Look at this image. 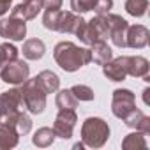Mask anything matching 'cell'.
Returning a JSON list of instances; mask_svg holds the SVG:
<instances>
[{"label": "cell", "instance_id": "6da1fadb", "mask_svg": "<svg viewBox=\"0 0 150 150\" xmlns=\"http://www.w3.org/2000/svg\"><path fill=\"white\" fill-rule=\"evenodd\" d=\"M53 58L60 65V69L67 72H74L83 65L90 64V48H80L71 41H62L53 50Z\"/></svg>", "mask_w": 150, "mask_h": 150}, {"label": "cell", "instance_id": "7a4b0ae2", "mask_svg": "<svg viewBox=\"0 0 150 150\" xmlns=\"http://www.w3.org/2000/svg\"><path fill=\"white\" fill-rule=\"evenodd\" d=\"M110 138V125L99 117H88L81 125V143L88 148H101Z\"/></svg>", "mask_w": 150, "mask_h": 150}, {"label": "cell", "instance_id": "3957f363", "mask_svg": "<svg viewBox=\"0 0 150 150\" xmlns=\"http://www.w3.org/2000/svg\"><path fill=\"white\" fill-rule=\"evenodd\" d=\"M20 90H21V97H23V106L32 115H41L46 108V94L37 87L35 80L28 78L27 81L21 83Z\"/></svg>", "mask_w": 150, "mask_h": 150}, {"label": "cell", "instance_id": "277c9868", "mask_svg": "<svg viewBox=\"0 0 150 150\" xmlns=\"http://www.w3.org/2000/svg\"><path fill=\"white\" fill-rule=\"evenodd\" d=\"M30 76V67L25 60L21 58H14V60H9L4 67H2V72H0V78L2 81L9 83V85H21L23 81H27Z\"/></svg>", "mask_w": 150, "mask_h": 150}, {"label": "cell", "instance_id": "5b68a950", "mask_svg": "<svg viewBox=\"0 0 150 150\" xmlns=\"http://www.w3.org/2000/svg\"><path fill=\"white\" fill-rule=\"evenodd\" d=\"M136 108V97L129 88H117L113 90V101H111V111L117 118H125L132 110Z\"/></svg>", "mask_w": 150, "mask_h": 150}, {"label": "cell", "instance_id": "8992f818", "mask_svg": "<svg viewBox=\"0 0 150 150\" xmlns=\"http://www.w3.org/2000/svg\"><path fill=\"white\" fill-rule=\"evenodd\" d=\"M76 122H78L76 110H58L51 129H53V132H55L57 138L69 139L72 136L74 127H76Z\"/></svg>", "mask_w": 150, "mask_h": 150}, {"label": "cell", "instance_id": "52a82bcc", "mask_svg": "<svg viewBox=\"0 0 150 150\" xmlns=\"http://www.w3.org/2000/svg\"><path fill=\"white\" fill-rule=\"evenodd\" d=\"M27 35V21L16 16L0 20V37L6 41H23Z\"/></svg>", "mask_w": 150, "mask_h": 150}, {"label": "cell", "instance_id": "ba28073f", "mask_svg": "<svg viewBox=\"0 0 150 150\" xmlns=\"http://www.w3.org/2000/svg\"><path fill=\"white\" fill-rule=\"evenodd\" d=\"M23 108V97L20 88H11L0 94V117H11Z\"/></svg>", "mask_w": 150, "mask_h": 150}, {"label": "cell", "instance_id": "9c48e42d", "mask_svg": "<svg viewBox=\"0 0 150 150\" xmlns=\"http://www.w3.org/2000/svg\"><path fill=\"white\" fill-rule=\"evenodd\" d=\"M150 39V32L146 27L143 25H129L127 27V34H125V48H134V50H141L148 44Z\"/></svg>", "mask_w": 150, "mask_h": 150}, {"label": "cell", "instance_id": "30bf717a", "mask_svg": "<svg viewBox=\"0 0 150 150\" xmlns=\"http://www.w3.org/2000/svg\"><path fill=\"white\" fill-rule=\"evenodd\" d=\"M83 21L85 20L80 14H76V13H72V11H62L58 25H57V32H60V34H74V35H76V32L80 30V27H81Z\"/></svg>", "mask_w": 150, "mask_h": 150}, {"label": "cell", "instance_id": "8fae6325", "mask_svg": "<svg viewBox=\"0 0 150 150\" xmlns=\"http://www.w3.org/2000/svg\"><path fill=\"white\" fill-rule=\"evenodd\" d=\"M103 72L110 81H124L127 78V71H125V57H117L111 58L103 65Z\"/></svg>", "mask_w": 150, "mask_h": 150}, {"label": "cell", "instance_id": "7c38bea8", "mask_svg": "<svg viewBox=\"0 0 150 150\" xmlns=\"http://www.w3.org/2000/svg\"><path fill=\"white\" fill-rule=\"evenodd\" d=\"M41 9H42L41 0H23L21 4H18L11 9V16H16V18L28 21V20H34L41 13Z\"/></svg>", "mask_w": 150, "mask_h": 150}, {"label": "cell", "instance_id": "4fadbf2b", "mask_svg": "<svg viewBox=\"0 0 150 150\" xmlns=\"http://www.w3.org/2000/svg\"><path fill=\"white\" fill-rule=\"evenodd\" d=\"M125 71L127 76H134V78H143L150 71V64L145 57H125Z\"/></svg>", "mask_w": 150, "mask_h": 150}, {"label": "cell", "instance_id": "5bb4252c", "mask_svg": "<svg viewBox=\"0 0 150 150\" xmlns=\"http://www.w3.org/2000/svg\"><path fill=\"white\" fill-rule=\"evenodd\" d=\"M124 120V124L127 125V127H131V129H134V131H141V132H145V134H148L150 132V117H146L141 110H138V108H134L125 118H122Z\"/></svg>", "mask_w": 150, "mask_h": 150}, {"label": "cell", "instance_id": "9a60e30c", "mask_svg": "<svg viewBox=\"0 0 150 150\" xmlns=\"http://www.w3.org/2000/svg\"><path fill=\"white\" fill-rule=\"evenodd\" d=\"M34 80H35L37 87H39L46 96H48V94L57 92V90H58V87H60V78L57 76L53 71H42V72H39V74H37Z\"/></svg>", "mask_w": 150, "mask_h": 150}, {"label": "cell", "instance_id": "2e32d148", "mask_svg": "<svg viewBox=\"0 0 150 150\" xmlns=\"http://www.w3.org/2000/svg\"><path fill=\"white\" fill-rule=\"evenodd\" d=\"M20 141V134L18 131L6 120V122H0V148L2 150H9L14 148Z\"/></svg>", "mask_w": 150, "mask_h": 150}, {"label": "cell", "instance_id": "e0dca14e", "mask_svg": "<svg viewBox=\"0 0 150 150\" xmlns=\"http://www.w3.org/2000/svg\"><path fill=\"white\" fill-rule=\"evenodd\" d=\"M90 58L94 64L104 65L106 62H110L113 58V51L106 41H96L94 44H90Z\"/></svg>", "mask_w": 150, "mask_h": 150}, {"label": "cell", "instance_id": "ac0fdd59", "mask_svg": "<svg viewBox=\"0 0 150 150\" xmlns=\"http://www.w3.org/2000/svg\"><path fill=\"white\" fill-rule=\"evenodd\" d=\"M21 53L27 60H41L46 53V44L37 37L28 39V41H25V44L21 48Z\"/></svg>", "mask_w": 150, "mask_h": 150}, {"label": "cell", "instance_id": "d6986e66", "mask_svg": "<svg viewBox=\"0 0 150 150\" xmlns=\"http://www.w3.org/2000/svg\"><path fill=\"white\" fill-rule=\"evenodd\" d=\"M16 131H18V134L20 136H25V134H28L30 132V129H32V118L23 111V110H20V111H16L14 115H11V117H7L6 118Z\"/></svg>", "mask_w": 150, "mask_h": 150}, {"label": "cell", "instance_id": "ffe728a7", "mask_svg": "<svg viewBox=\"0 0 150 150\" xmlns=\"http://www.w3.org/2000/svg\"><path fill=\"white\" fill-rule=\"evenodd\" d=\"M145 132L141 131H134L129 132L124 139H122V148L124 150H145L146 148V139H145Z\"/></svg>", "mask_w": 150, "mask_h": 150}, {"label": "cell", "instance_id": "44dd1931", "mask_svg": "<svg viewBox=\"0 0 150 150\" xmlns=\"http://www.w3.org/2000/svg\"><path fill=\"white\" fill-rule=\"evenodd\" d=\"M55 138L57 136H55V132H53L51 127H39L34 132V136H32V143L35 146H39V148H46V146H51L53 145Z\"/></svg>", "mask_w": 150, "mask_h": 150}, {"label": "cell", "instance_id": "7402d4cb", "mask_svg": "<svg viewBox=\"0 0 150 150\" xmlns=\"http://www.w3.org/2000/svg\"><path fill=\"white\" fill-rule=\"evenodd\" d=\"M57 97H55V103H57V108L58 110H76L78 108V99L72 96V92L69 88H64V90H57Z\"/></svg>", "mask_w": 150, "mask_h": 150}, {"label": "cell", "instance_id": "603a6c76", "mask_svg": "<svg viewBox=\"0 0 150 150\" xmlns=\"http://www.w3.org/2000/svg\"><path fill=\"white\" fill-rule=\"evenodd\" d=\"M125 11L134 18H141L148 11V0H125Z\"/></svg>", "mask_w": 150, "mask_h": 150}, {"label": "cell", "instance_id": "cb8c5ba5", "mask_svg": "<svg viewBox=\"0 0 150 150\" xmlns=\"http://www.w3.org/2000/svg\"><path fill=\"white\" fill-rule=\"evenodd\" d=\"M18 53H20V50H18L14 44H11L9 41L0 44V72H2V67H4L9 60L18 58Z\"/></svg>", "mask_w": 150, "mask_h": 150}, {"label": "cell", "instance_id": "d4e9b609", "mask_svg": "<svg viewBox=\"0 0 150 150\" xmlns=\"http://www.w3.org/2000/svg\"><path fill=\"white\" fill-rule=\"evenodd\" d=\"M60 14H62L60 9H46V11H44V16H42V25H44V28L57 32V25H58Z\"/></svg>", "mask_w": 150, "mask_h": 150}, {"label": "cell", "instance_id": "484cf974", "mask_svg": "<svg viewBox=\"0 0 150 150\" xmlns=\"http://www.w3.org/2000/svg\"><path fill=\"white\" fill-rule=\"evenodd\" d=\"M69 90L72 92V96L76 97L78 101H85V103H88V101H94V99H96L94 90H92L90 87H87V85H74V87H71Z\"/></svg>", "mask_w": 150, "mask_h": 150}, {"label": "cell", "instance_id": "4316f807", "mask_svg": "<svg viewBox=\"0 0 150 150\" xmlns=\"http://www.w3.org/2000/svg\"><path fill=\"white\" fill-rule=\"evenodd\" d=\"M127 27H129V23L120 25V27H117V28L111 30L110 39H111V42H113L117 48H125V34H127Z\"/></svg>", "mask_w": 150, "mask_h": 150}, {"label": "cell", "instance_id": "83f0119b", "mask_svg": "<svg viewBox=\"0 0 150 150\" xmlns=\"http://www.w3.org/2000/svg\"><path fill=\"white\" fill-rule=\"evenodd\" d=\"M96 2L97 0H71V9L76 14H83V13L94 11Z\"/></svg>", "mask_w": 150, "mask_h": 150}, {"label": "cell", "instance_id": "f1b7e54d", "mask_svg": "<svg viewBox=\"0 0 150 150\" xmlns=\"http://www.w3.org/2000/svg\"><path fill=\"white\" fill-rule=\"evenodd\" d=\"M113 9V0H97L94 6V13L96 14H106Z\"/></svg>", "mask_w": 150, "mask_h": 150}, {"label": "cell", "instance_id": "f546056e", "mask_svg": "<svg viewBox=\"0 0 150 150\" xmlns=\"http://www.w3.org/2000/svg\"><path fill=\"white\" fill-rule=\"evenodd\" d=\"M42 9H60L62 7V0H41Z\"/></svg>", "mask_w": 150, "mask_h": 150}, {"label": "cell", "instance_id": "4dcf8cb0", "mask_svg": "<svg viewBox=\"0 0 150 150\" xmlns=\"http://www.w3.org/2000/svg\"><path fill=\"white\" fill-rule=\"evenodd\" d=\"M13 0H0V16H4L9 9H11Z\"/></svg>", "mask_w": 150, "mask_h": 150}, {"label": "cell", "instance_id": "1f68e13d", "mask_svg": "<svg viewBox=\"0 0 150 150\" xmlns=\"http://www.w3.org/2000/svg\"><path fill=\"white\" fill-rule=\"evenodd\" d=\"M148 94H150V88H145V90H143V103H145L146 106L150 104V99H148Z\"/></svg>", "mask_w": 150, "mask_h": 150}, {"label": "cell", "instance_id": "d6a6232c", "mask_svg": "<svg viewBox=\"0 0 150 150\" xmlns=\"http://www.w3.org/2000/svg\"><path fill=\"white\" fill-rule=\"evenodd\" d=\"M83 146H85V145H83V143H76V145H74V148H80V150H81V148H83Z\"/></svg>", "mask_w": 150, "mask_h": 150}, {"label": "cell", "instance_id": "836d02e7", "mask_svg": "<svg viewBox=\"0 0 150 150\" xmlns=\"http://www.w3.org/2000/svg\"><path fill=\"white\" fill-rule=\"evenodd\" d=\"M0 122H2V117H0Z\"/></svg>", "mask_w": 150, "mask_h": 150}]
</instances>
